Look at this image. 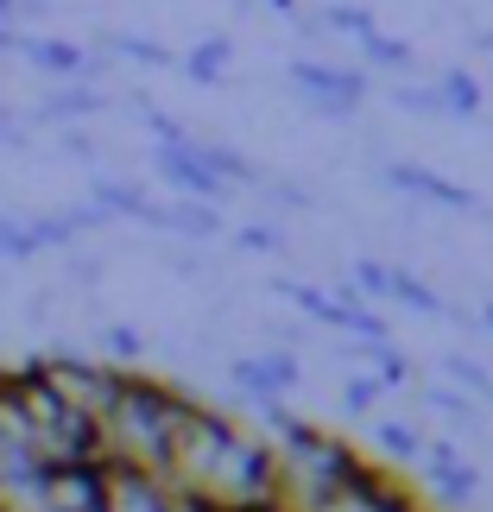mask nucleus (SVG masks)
I'll return each instance as SVG.
<instances>
[{
  "instance_id": "f257e3e1",
  "label": "nucleus",
  "mask_w": 493,
  "mask_h": 512,
  "mask_svg": "<svg viewBox=\"0 0 493 512\" xmlns=\"http://www.w3.org/2000/svg\"><path fill=\"white\" fill-rule=\"evenodd\" d=\"M190 392H177L152 373H121V392L102 411L95 437H102V462L108 468H140V475H165L177 418H184Z\"/></svg>"
},
{
  "instance_id": "f03ea898",
  "label": "nucleus",
  "mask_w": 493,
  "mask_h": 512,
  "mask_svg": "<svg viewBox=\"0 0 493 512\" xmlns=\"http://www.w3.org/2000/svg\"><path fill=\"white\" fill-rule=\"evenodd\" d=\"M291 89H298L310 108H323V114H354V108H361V95H367L361 76L335 70V64H298V70H291Z\"/></svg>"
},
{
  "instance_id": "7ed1b4c3",
  "label": "nucleus",
  "mask_w": 493,
  "mask_h": 512,
  "mask_svg": "<svg viewBox=\"0 0 493 512\" xmlns=\"http://www.w3.org/2000/svg\"><path fill=\"white\" fill-rule=\"evenodd\" d=\"M228 380L247 392L253 405H279L291 386H298V361L291 354H247V361L228 367Z\"/></svg>"
},
{
  "instance_id": "20e7f679",
  "label": "nucleus",
  "mask_w": 493,
  "mask_h": 512,
  "mask_svg": "<svg viewBox=\"0 0 493 512\" xmlns=\"http://www.w3.org/2000/svg\"><path fill=\"white\" fill-rule=\"evenodd\" d=\"M354 272H361V291H373V298H399V304H411V310H443L437 291L418 285V279H411V272H399V266H373V260H361Z\"/></svg>"
},
{
  "instance_id": "39448f33",
  "label": "nucleus",
  "mask_w": 493,
  "mask_h": 512,
  "mask_svg": "<svg viewBox=\"0 0 493 512\" xmlns=\"http://www.w3.org/2000/svg\"><path fill=\"white\" fill-rule=\"evenodd\" d=\"M386 184L405 190V196H424V203H443V209H475V196L462 184H449L437 171H418V165H386Z\"/></svg>"
},
{
  "instance_id": "423d86ee",
  "label": "nucleus",
  "mask_w": 493,
  "mask_h": 512,
  "mask_svg": "<svg viewBox=\"0 0 493 512\" xmlns=\"http://www.w3.org/2000/svg\"><path fill=\"white\" fill-rule=\"evenodd\" d=\"M13 51H26L45 76H57V83H83V76H89V57L76 45H64V38H26V32H19Z\"/></svg>"
},
{
  "instance_id": "0eeeda50",
  "label": "nucleus",
  "mask_w": 493,
  "mask_h": 512,
  "mask_svg": "<svg viewBox=\"0 0 493 512\" xmlns=\"http://www.w3.org/2000/svg\"><path fill=\"white\" fill-rule=\"evenodd\" d=\"M424 437H430V430L405 424V418H373V449L392 456V462H418L424 456Z\"/></svg>"
},
{
  "instance_id": "6e6552de",
  "label": "nucleus",
  "mask_w": 493,
  "mask_h": 512,
  "mask_svg": "<svg viewBox=\"0 0 493 512\" xmlns=\"http://www.w3.org/2000/svg\"><path fill=\"white\" fill-rule=\"evenodd\" d=\"M222 64H228V38H209V45H196V51L184 57V76H190V83H215V76H222Z\"/></svg>"
},
{
  "instance_id": "1a4fd4ad",
  "label": "nucleus",
  "mask_w": 493,
  "mask_h": 512,
  "mask_svg": "<svg viewBox=\"0 0 493 512\" xmlns=\"http://www.w3.org/2000/svg\"><path fill=\"white\" fill-rule=\"evenodd\" d=\"M95 108H102V95H95V89H57L38 114H45V121H76V114H95Z\"/></svg>"
},
{
  "instance_id": "9d476101",
  "label": "nucleus",
  "mask_w": 493,
  "mask_h": 512,
  "mask_svg": "<svg viewBox=\"0 0 493 512\" xmlns=\"http://www.w3.org/2000/svg\"><path fill=\"white\" fill-rule=\"evenodd\" d=\"M32 253H38L32 222H19V215H0V260H32Z\"/></svg>"
},
{
  "instance_id": "9b49d317",
  "label": "nucleus",
  "mask_w": 493,
  "mask_h": 512,
  "mask_svg": "<svg viewBox=\"0 0 493 512\" xmlns=\"http://www.w3.org/2000/svg\"><path fill=\"white\" fill-rule=\"evenodd\" d=\"M102 348L114 354L108 367H121V361H133V354H140V336H133V329H121V323H114V329H102Z\"/></svg>"
},
{
  "instance_id": "f8f14e48",
  "label": "nucleus",
  "mask_w": 493,
  "mask_h": 512,
  "mask_svg": "<svg viewBox=\"0 0 493 512\" xmlns=\"http://www.w3.org/2000/svg\"><path fill=\"white\" fill-rule=\"evenodd\" d=\"M449 373H456V380L475 392V399H487V405H493V380H487V367H475V361H449Z\"/></svg>"
},
{
  "instance_id": "ddd939ff",
  "label": "nucleus",
  "mask_w": 493,
  "mask_h": 512,
  "mask_svg": "<svg viewBox=\"0 0 493 512\" xmlns=\"http://www.w3.org/2000/svg\"><path fill=\"white\" fill-rule=\"evenodd\" d=\"M380 380H373V373H367V380H348V411H367V405H380Z\"/></svg>"
},
{
  "instance_id": "4468645a",
  "label": "nucleus",
  "mask_w": 493,
  "mask_h": 512,
  "mask_svg": "<svg viewBox=\"0 0 493 512\" xmlns=\"http://www.w3.org/2000/svg\"><path fill=\"white\" fill-rule=\"evenodd\" d=\"M481 323H487V329H493V304H487V310H481Z\"/></svg>"
}]
</instances>
